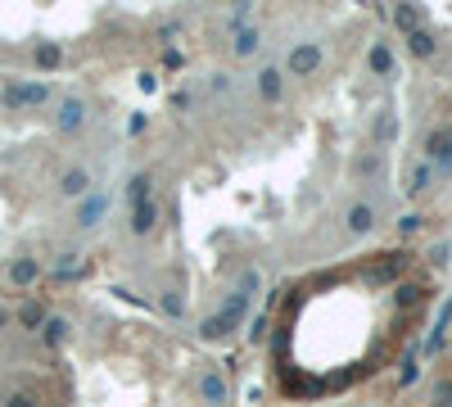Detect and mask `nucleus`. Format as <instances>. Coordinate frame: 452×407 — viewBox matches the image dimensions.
<instances>
[{
    "mask_svg": "<svg viewBox=\"0 0 452 407\" xmlns=\"http://www.w3.org/2000/svg\"><path fill=\"white\" fill-rule=\"evenodd\" d=\"M316 64H321V50H316V45H299V50L290 55V72H308Z\"/></svg>",
    "mask_w": 452,
    "mask_h": 407,
    "instance_id": "obj_1",
    "label": "nucleus"
},
{
    "mask_svg": "<svg viewBox=\"0 0 452 407\" xmlns=\"http://www.w3.org/2000/svg\"><path fill=\"white\" fill-rule=\"evenodd\" d=\"M87 122V109H82L77 100H68L64 109H59V127H82Z\"/></svg>",
    "mask_w": 452,
    "mask_h": 407,
    "instance_id": "obj_2",
    "label": "nucleus"
},
{
    "mask_svg": "<svg viewBox=\"0 0 452 407\" xmlns=\"http://www.w3.org/2000/svg\"><path fill=\"white\" fill-rule=\"evenodd\" d=\"M204 398H209V403H222L226 398V385H222V376H204Z\"/></svg>",
    "mask_w": 452,
    "mask_h": 407,
    "instance_id": "obj_3",
    "label": "nucleus"
},
{
    "mask_svg": "<svg viewBox=\"0 0 452 407\" xmlns=\"http://www.w3.org/2000/svg\"><path fill=\"white\" fill-rule=\"evenodd\" d=\"M371 222H375V213H371L366 204H358V208L348 213V227H353V231H371Z\"/></svg>",
    "mask_w": 452,
    "mask_h": 407,
    "instance_id": "obj_4",
    "label": "nucleus"
},
{
    "mask_svg": "<svg viewBox=\"0 0 452 407\" xmlns=\"http://www.w3.org/2000/svg\"><path fill=\"white\" fill-rule=\"evenodd\" d=\"M154 227V204H136V222H131V231H150Z\"/></svg>",
    "mask_w": 452,
    "mask_h": 407,
    "instance_id": "obj_5",
    "label": "nucleus"
},
{
    "mask_svg": "<svg viewBox=\"0 0 452 407\" xmlns=\"http://www.w3.org/2000/svg\"><path fill=\"white\" fill-rule=\"evenodd\" d=\"M258 86H263V95H267V100H272V95H280V72H276V68H267L263 77H258Z\"/></svg>",
    "mask_w": 452,
    "mask_h": 407,
    "instance_id": "obj_6",
    "label": "nucleus"
},
{
    "mask_svg": "<svg viewBox=\"0 0 452 407\" xmlns=\"http://www.w3.org/2000/svg\"><path fill=\"white\" fill-rule=\"evenodd\" d=\"M64 190H68V195H87V172H68V177H64Z\"/></svg>",
    "mask_w": 452,
    "mask_h": 407,
    "instance_id": "obj_7",
    "label": "nucleus"
},
{
    "mask_svg": "<svg viewBox=\"0 0 452 407\" xmlns=\"http://www.w3.org/2000/svg\"><path fill=\"white\" fill-rule=\"evenodd\" d=\"M236 50H240V55H249V50H258V32H240V41H236Z\"/></svg>",
    "mask_w": 452,
    "mask_h": 407,
    "instance_id": "obj_8",
    "label": "nucleus"
},
{
    "mask_svg": "<svg viewBox=\"0 0 452 407\" xmlns=\"http://www.w3.org/2000/svg\"><path fill=\"white\" fill-rule=\"evenodd\" d=\"M412 50H417V55H430V50H434V41H430L425 32H412Z\"/></svg>",
    "mask_w": 452,
    "mask_h": 407,
    "instance_id": "obj_9",
    "label": "nucleus"
},
{
    "mask_svg": "<svg viewBox=\"0 0 452 407\" xmlns=\"http://www.w3.org/2000/svg\"><path fill=\"white\" fill-rule=\"evenodd\" d=\"M100 208H104V200H91V204H87V213H82V227H91V222L100 217Z\"/></svg>",
    "mask_w": 452,
    "mask_h": 407,
    "instance_id": "obj_10",
    "label": "nucleus"
},
{
    "mask_svg": "<svg viewBox=\"0 0 452 407\" xmlns=\"http://www.w3.org/2000/svg\"><path fill=\"white\" fill-rule=\"evenodd\" d=\"M425 181H430V168H417V172H412V190H425Z\"/></svg>",
    "mask_w": 452,
    "mask_h": 407,
    "instance_id": "obj_11",
    "label": "nucleus"
},
{
    "mask_svg": "<svg viewBox=\"0 0 452 407\" xmlns=\"http://www.w3.org/2000/svg\"><path fill=\"white\" fill-rule=\"evenodd\" d=\"M131 195H136V200H140V195H150V177H136V181H131Z\"/></svg>",
    "mask_w": 452,
    "mask_h": 407,
    "instance_id": "obj_12",
    "label": "nucleus"
},
{
    "mask_svg": "<svg viewBox=\"0 0 452 407\" xmlns=\"http://www.w3.org/2000/svg\"><path fill=\"white\" fill-rule=\"evenodd\" d=\"M14 276H18V281H32V276H36V267H32V263H18V267H14Z\"/></svg>",
    "mask_w": 452,
    "mask_h": 407,
    "instance_id": "obj_13",
    "label": "nucleus"
},
{
    "mask_svg": "<svg viewBox=\"0 0 452 407\" xmlns=\"http://www.w3.org/2000/svg\"><path fill=\"white\" fill-rule=\"evenodd\" d=\"M14 407H28V398H14Z\"/></svg>",
    "mask_w": 452,
    "mask_h": 407,
    "instance_id": "obj_14",
    "label": "nucleus"
}]
</instances>
